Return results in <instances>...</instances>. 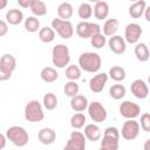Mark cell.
<instances>
[{"mask_svg":"<svg viewBox=\"0 0 150 150\" xmlns=\"http://www.w3.org/2000/svg\"><path fill=\"white\" fill-rule=\"evenodd\" d=\"M79 64L84 71L95 73L101 68V57L96 53H83L79 57Z\"/></svg>","mask_w":150,"mask_h":150,"instance_id":"cell-1","label":"cell"},{"mask_svg":"<svg viewBox=\"0 0 150 150\" xmlns=\"http://www.w3.org/2000/svg\"><path fill=\"white\" fill-rule=\"evenodd\" d=\"M6 137L16 146H25L29 141V136L27 131L22 127H18V125L8 128L6 131Z\"/></svg>","mask_w":150,"mask_h":150,"instance_id":"cell-2","label":"cell"},{"mask_svg":"<svg viewBox=\"0 0 150 150\" xmlns=\"http://www.w3.org/2000/svg\"><path fill=\"white\" fill-rule=\"evenodd\" d=\"M45 117L43 110L39 101H29L25 107V118L28 122H40Z\"/></svg>","mask_w":150,"mask_h":150,"instance_id":"cell-3","label":"cell"},{"mask_svg":"<svg viewBox=\"0 0 150 150\" xmlns=\"http://www.w3.org/2000/svg\"><path fill=\"white\" fill-rule=\"evenodd\" d=\"M118 130L114 127H108L104 130V136L101 141V148L105 150H118Z\"/></svg>","mask_w":150,"mask_h":150,"instance_id":"cell-4","label":"cell"},{"mask_svg":"<svg viewBox=\"0 0 150 150\" xmlns=\"http://www.w3.org/2000/svg\"><path fill=\"white\" fill-rule=\"evenodd\" d=\"M70 61L69 49L64 45H56L53 48V64L57 68L66 67Z\"/></svg>","mask_w":150,"mask_h":150,"instance_id":"cell-5","label":"cell"},{"mask_svg":"<svg viewBox=\"0 0 150 150\" xmlns=\"http://www.w3.org/2000/svg\"><path fill=\"white\" fill-rule=\"evenodd\" d=\"M76 33L80 38L82 39H88L91 38L96 34L101 33V27L97 23H91V22H80L76 26Z\"/></svg>","mask_w":150,"mask_h":150,"instance_id":"cell-6","label":"cell"},{"mask_svg":"<svg viewBox=\"0 0 150 150\" xmlns=\"http://www.w3.org/2000/svg\"><path fill=\"white\" fill-rule=\"evenodd\" d=\"M52 26L62 39H69L74 34L73 25L70 21H64L61 19H53Z\"/></svg>","mask_w":150,"mask_h":150,"instance_id":"cell-7","label":"cell"},{"mask_svg":"<svg viewBox=\"0 0 150 150\" xmlns=\"http://www.w3.org/2000/svg\"><path fill=\"white\" fill-rule=\"evenodd\" d=\"M88 112L94 122H104L107 118V110L100 102H91L88 105Z\"/></svg>","mask_w":150,"mask_h":150,"instance_id":"cell-8","label":"cell"},{"mask_svg":"<svg viewBox=\"0 0 150 150\" xmlns=\"http://www.w3.org/2000/svg\"><path fill=\"white\" fill-rule=\"evenodd\" d=\"M139 134V124L134 120H128L122 127V137L127 141L135 139Z\"/></svg>","mask_w":150,"mask_h":150,"instance_id":"cell-9","label":"cell"},{"mask_svg":"<svg viewBox=\"0 0 150 150\" xmlns=\"http://www.w3.org/2000/svg\"><path fill=\"white\" fill-rule=\"evenodd\" d=\"M139 112H141V108L137 103H134L130 101H124L120 105V114L125 118H129V120L135 118L139 115Z\"/></svg>","mask_w":150,"mask_h":150,"instance_id":"cell-10","label":"cell"},{"mask_svg":"<svg viewBox=\"0 0 150 150\" xmlns=\"http://www.w3.org/2000/svg\"><path fill=\"white\" fill-rule=\"evenodd\" d=\"M142 33H143V29H142V27L139 25H137V23H129L125 27L124 36H125L127 42H129V43H136L139 40Z\"/></svg>","mask_w":150,"mask_h":150,"instance_id":"cell-11","label":"cell"},{"mask_svg":"<svg viewBox=\"0 0 150 150\" xmlns=\"http://www.w3.org/2000/svg\"><path fill=\"white\" fill-rule=\"evenodd\" d=\"M107 81H108V75L105 73L97 74V75H95L94 77L90 79V81H89V88H90V90L93 93L98 94V93H101L103 90Z\"/></svg>","mask_w":150,"mask_h":150,"instance_id":"cell-12","label":"cell"},{"mask_svg":"<svg viewBox=\"0 0 150 150\" xmlns=\"http://www.w3.org/2000/svg\"><path fill=\"white\" fill-rule=\"evenodd\" d=\"M130 89H131V93L134 94V96L139 100H143V98L148 97V95H149V88L143 80H135L131 83Z\"/></svg>","mask_w":150,"mask_h":150,"instance_id":"cell-13","label":"cell"},{"mask_svg":"<svg viewBox=\"0 0 150 150\" xmlns=\"http://www.w3.org/2000/svg\"><path fill=\"white\" fill-rule=\"evenodd\" d=\"M70 146H73L75 150H84L86 149V138L84 135L80 131H73L70 134V138L67 142Z\"/></svg>","mask_w":150,"mask_h":150,"instance_id":"cell-14","label":"cell"},{"mask_svg":"<svg viewBox=\"0 0 150 150\" xmlns=\"http://www.w3.org/2000/svg\"><path fill=\"white\" fill-rule=\"evenodd\" d=\"M109 48L112 53L117 54V55H121L125 52V41L123 40L122 36L120 35H114L112 38H110L109 40Z\"/></svg>","mask_w":150,"mask_h":150,"instance_id":"cell-15","label":"cell"},{"mask_svg":"<svg viewBox=\"0 0 150 150\" xmlns=\"http://www.w3.org/2000/svg\"><path fill=\"white\" fill-rule=\"evenodd\" d=\"M38 138H39V141H40L42 144L49 145V144L54 143V141H55V138H56V134H55V131H54L53 129H50V128H43V129H41V130L39 131Z\"/></svg>","mask_w":150,"mask_h":150,"instance_id":"cell-16","label":"cell"},{"mask_svg":"<svg viewBox=\"0 0 150 150\" xmlns=\"http://www.w3.org/2000/svg\"><path fill=\"white\" fill-rule=\"evenodd\" d=\"M70 107L74 111H77V112H81L83 111L87 107H88V100L86 96L83 95H76L74 97H71V101H70Z\"/></svg>","mask_w":150,"mask_h":150,"instance_id":"cell-17","label":"cell"},{"mask_svg":"<svg viewBox=\"0 0 150 150\" xmlns=\"http://www.w3.org/2000/svg\"><path fill=\"white\" fill-rule=\"evenodd\" d=\"M145 1L144 0H139L134 2L130 7H129V14L132 19H138L143 15L144 11H145Z\"/></svg>","mask_w":150,"mask_h":150,"instance_id":"cell-18","label":"cell"},{"mask_svg":"<svg viewBox=\"0 0 150 150\" xmlns=\"http://www.w3.org/2000/svg\"><path fill=\"white\" fill-rule=\"evenodd\" d=\"M109 14V6L104 1H97L94 7V15L98 20H103Z\"/></svg>","mask_w":150,"mask_h":150,"instance_id":"cell-19","label":"cell"},{"mask_svg":"<svg viewBox=\"0 0 150 150\" xmlns=\"http://www.w3.org/2000/svg\"><path fill=\"white\" fill-rule=\"evenodd\" d=\"M84 135L89 141L95 142L101 138V130L95 124H87L84 128Z\"/></svg>","mask_w":150,"mask_h":150,"instance_id":"cell-20","label":"cell"},{"mask_svg":"<svg viewBox=\"0 0 150 150\" xmlns=\"http://www.w3.org/2000/svg\"><path fill=\"white\" fill-rule=\"evenodd\" d=\"M23 19V14L20 9H16V8H13V9H9L7 13H6V20L8 23L11 25H19Z\"/></svg>","mask_w":150,"mask_h":150,"instance_id":"cell-21","label":"cell"},{"mask_svg":"<svg viewBox=\"0 0 150 150\" xmlns=\"http://www.w3.org/2000/svg\"><path fill=\"white\" fill-rule=\"evenodd\" d=\"M135 55L137 57L138 61L141 62H146L149 60L150 53H149V48L145 43H138L135 47Z\"/></svg>","mask_w":150,"mask_h":150,"instance_id":"cell-22","label":"cell"},{"mask_svg":"<svg viewBox=\"0 0 150 150\" xmlns=\"http://www.w3.org/2000/svg\"><path fill=\"white\" fill-rule=\"evenodd\" d=\"M0 67L9 70L11 73L15 69L16 67V60L12 54H4L0 59Z\"/></svg>","mask_w":150,"mask_h":150,"instance_id":"cell-23","label":"cell"},{"mask_svg":"<svg viewBox=\"0 0 150 150\" xmlns=\"http://www.w3.org/2000/svg\"><path fill=\"white\" fill-rule=\"evenodd\" d=\"M40 76H41L42 81L48 82V83H52V82H54V81L57 80L59 74H57V71H56L54 68H52V67H45V68L41 70Z\"/></svg>","mask_w":150,"mask_h":150,"instance_id":"cell-24","label":"cell"},{"mask_svg":"<svg viewBox=\"0 0 150 150\" xmlns=\"http://www.w3.org/2000/svg\"><path fill=\"white\" fill-rule=\"evenodd\" d=\"M118 20L117 19H109L103 25V33L105 36H114V34L118 29Z\"/></svg>","mask_w":150,"mask_h":150,"instance_id":"cell-25","label":"cell"},{"mask_svg":"<svg viewBox=\"0 0 150 150\" xmlns=\"http://www.w3.org/2000/svg\"><path fill=\"white\" fill-rule=\"evenodd\" d=\"M57 15L61 20L68 21V19L73 15V7L68 2H62L59 7H57Z\"/></svg>","mask_w":150,"mask_h":150,"instance_id":"cell-26","label":"cell"},{"mask_svg":"<svg viewBox=\"0 0 150 150\" xmlns=\"http://www.w3.org/2000/svg\"><path fill=\"white\" fill-rule=\"evenodd\" d=\"M54 38H55V33H54V29L50 27H43L39 30V39L45 43L52 42Z\"/></svg>","mask_w":150,"mask_h":150,"instance_id":"cell-27","label":"cell"},{"mask_svg":"<svg viewBox=\"0 0 150 150\" xmlns=\"http://www.w3.org/2000/svg\"><path fill=\"white\" fill-rule=\"evenodd\" d=\"M109 75L114 81L121 82L125 79V70L120 66H114L109 69Z\"/></svg>","mask_w":150,"mask_h":150,"instance_id":"cell-28","label":"cell"},{"mask_svg":"<svg viewBox=\"0 0 150 150\" xmlns=\"http://www.w3.org/2000/svg\"><path fill=\"white\" fill-rule=\"evenodd\" d=\"M30 9H32L33 14L38 15V16H42V15H45L47 13V7H46L45 2L41 1V0H33Z\"/></svg>","mask_w":150,"mask_h":150,"instance_id":"cell-29","label":"cell"},{"mask_svg":"<svg viewBox=\"0 0 150 150\" xmlns=\"http://www.w3.org/2000/svg\"><path fill=\"white\" fill-rule=\"evenodd\" d=\"M109 94L114 100H121L125 95V88L122 84H114L110 87Z\"/></svg>","mask_w":150,"mask_h":150,"instance_id":"cell-30","label":"cell"},{"mask_svg":"<svg viewBox=\"0 0 150 150\" xmlns=\"http://www.w3.org/2000/svg\"><path fill=\"white\" fill-rule=\"evenodd\" d=\"M43 105L47 110H53L57 105V97L53 93H48L43 96Z\"/></svg>","mask_w":150,"mask_h":150,"instance_id":"cell-31","label":"cell"},{"mask_svg":"<svg viewBox=\"0 0 150 150\" xmlns=\"http://www.w3.org/2000/svg\"><path fill=\"white\" fill-rule=\"evenodd\" d=\"M25 28H26V30H28L30 33L38 32L40 28V21L34 16H29L25 21Z\"/></svg>","mask_w":150,"mask_h":150,"instance_id":"cell-32","label":"cell"},{"mask_svg":"<svg viewBox=\"0 0 150 150\" xmlns=\"http://www.w3.org/2000/svg\"><path fill=\"white\" fill-rule=\"evenodd\" d=\"M84 123H86V116L83 114H81V112H77V114L73 115L71 118H70V125L74 129L82 128L84 125Z\"/></svg>","mask_w":150,"mask_h":150,"instance_id":"cell-33","label":"cell"},{"mask_svg":"<svg viewBox=\"0 0 150 150\" xmlns=\"http://www.w3.org/2000/svg\"><path fill=\"white\" fill-rule=\"evenodd\" d=\"M66 77L69 79L70 81H75V80L80 79L81 77V70H80V68L77 66H75V64L69 66L66 69Z\"/></svg>","mask_w":150,"mask_h":150,"instance_id":"cell-34","label":"cell"},{"mask_svg":"<svg viewBox=\"0 0 150 150\" xmlns=\"http://www.w3.org/2000/svg\"><path fill=\"white\" fill-rule=\"evenodd\" d=\"M63 91L67 96H70V97H74L77 95L79 93V84L75 82V81H70V82H67L63 87Z\"/></svg>","mask_w":150,"mask_h":150,"instance_id":"cell-35","label":"cell"},{"mask_svg":"<svg viewBox=\"0 0 150 150\" xmlns=\"http://www.w3.org/2000/svg\"><path fill=\"white\" fill-rule=\"evenodd\" d=\"M77 13L81 19H89L93 14V8L89 4H82V5H80Z\"/></svg>","mask_w":150,"mask_h":150,"instance_id":"cell-36","label":"cell"},{"mask_svg":"<svg viewBox=\"0 0 150 150\" xmlns=\"http://www.w3.org/2000/svg\"><path fill=\"white\" fill-rule=\"evenodd\" d=\"M90 43L95 48H102L105 45V38L101 33L100 34H96V35H94V36L90 38Z\"/></svg>","mask_w":150,"mask_h":150,"instance_id":"cell-37","label":"cell"},{"mask_svg":"<svg viewBox=\"0 0 150 150\" xmlns=\"http://www.w3.org/2000/svg\"><path fill=\"white\" fill-rule=\"evenodd\" d=\"M141 128L146 132L150 131V114L149 112H145L141 116Z\"/></svg>","mask_w":150,"mask_h":150,"instance_id":"cell-38","label":"cell"},{"mask_svg":"<svg viewBox=\"0 0 150 150\" xmlns=\"http://www.w3.org/2000/svg\"><path fill=\"white\" fill-rule=\"evenodd\" d=\"M12 76V73L2 67H0V81H7Z\"/></svg>","mask_w":150,"mask_h":150,"instance_id":"cell-39","label":"cell"},{"mask_svg":"<svg viewBox=\"0 0 150 150\" xmlns=\"http://www.w3.org/2000/svg\"><path fill=\"white\" fill-rule=\"evenodd\" d=\"M7 32H8V26H7V23H6L5 21L0 20V38H1V36H5V35L7 34Z\"/></svg>","mask_w":150,"mask_h":150,"instance_id":"cell-40","label":"cell"},{"mask_svg":"<svg viewBox=\"0 0 150 150\" xmlns=\"http://www.w3.org/2000/svg\"><path fill=\"white\" fill-rule=\"evenodd\" d=\"M18 2H19V6H21L23 8H28V7L30 8V6L33 4V0H19Z\"/></svg>","mask_w":150,"mask_h":150,"instance_id":"cell-41","label":"cell"},{"mask_svg":"<svg viewBox=\"0 0 150 150\" xmlns=\"http://www.w3.org/2000/svg\"><path fill=\"white\" fill-rule=\"evenodd\" d=\"M5 146H6V137L2 134H0V150H2Z\"/></svg>","mask_w":150,"mask_h":150,"instance_id":"cell-42","label":"cell"},{"mask_svg":"<svg viewBox=\"0 0 150 150\" xmlns=\"http://www.w3.org/2000/svg\"><path fill=\"white\" fill-rule=\"evenodd\" d=\"M145 19H146V21H150V7H148V8H145Z\"/></svg>","mask_w":150,"mask_h":150,"instance_id":"cell-43","label":"cell"},{"mask_svg":"<svg viewBox=\"0 0 150 150\" xmlns=\"http://www.w3.org/2000/svg\"><path fill=\"white\" fill-rule=\"evenodd\" d=\"M7 6V0H0V9H4Z\"/></svg>","mask_w":150,"mask_h":150,"instance_id":"cell-44","label":"cell"},{"mask_svg":"<svg viewBox=\"0 0 150 150\" xmlns=\"http://www.w3.org/2000/svg\"><path fill=\"white\" fill-rule=\"evenodd\" d=\"M144 150H150V139H146L144 143Z\"/></svg>","mask_w":150,"mask_h":150,"instance_id":"cell-45","label":"cell"},{"mask_svg":"<svg viewBox=\"0 0 150 150\" xmlns=\"http://www.w3.org/2000/svg\"><path fill=\"white\" fill-rule=\"evenodd\" d=\"M62 150H75V149H74L73 146H70L69 144H66V146H64V148H63Z\"/></svg>","mask_w":150,"mask_h":150,"instance_id":"cell-46","label":"cell"},{"mask_svg":"<svg viewBox=\"0 0 150 150\" xmlns=\"http://www.w3.org/2000/svg\"><path fill=\"white\" fill-rule=\"evenodd\" d=\"M100 150H105V149H103V148H101V149H100Z\"/></svg>","mask_w":150,"mask_h":150,"instance_id":"cell-47","label":"cell"}]
</instances>
